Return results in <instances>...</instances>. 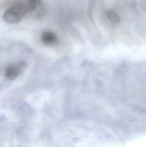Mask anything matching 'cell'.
I'll return each instance as SVG.
<instances>
[{"instance_id": "cell-1", "label": "cell", "mask_w": 146, "mask_h": 147, "mask_svg": "<svg viewBox=\"0 0 146 147\" xmlns=\"http://www.w3.org/2000/svg\"><path fill=\"white\" fill-rule=\"evenodd\" d=\"M29 13L27 3H19L9 7L3 15V20L8 23H16Z\"/></svg>"}, {"instance_id": "cell-2", "label": "cell", "mask_w": 146, "mask_h": 147, "mask_svg": "<svg viewBox=\"0 0 146 147\" xmlns=\"http://www.w3.org/2000/svg\"><path fill=\"white\" fill-rule=\"evenodd\" d=\"M26 66H27V64L24 61L9 65L5 68L4 75L9 79H15L18 76H20L23 72Z\"/></svg>"}, {"instance_id": "cell-3", "label": "cell", "mask_w": 146, "mask_h": 147, "mask_svg": "<svg viewBox=\"0 0 146 147\" xmlns=\"http://www.w3.org/2000/svg\"><path fill=\"white\" fill-rule=\"evenodd\" d=\"M40 40L46 46H54L58 42V37L52 31H44L40 34Z\"/></svg>"}, {"instance_id": "cell-4", "label": "cell", "mask_w": 146, "mask_h": 147, "mask_svg": "<svg viewBox=\"0 0 146 147\" xmlns=\"http://www.w3.org/2000/svg\"><path fill=\"white\" fill-rule=\"evenodd\" d=\"M105 15H106L107 18L113 23H119L121 21V18L119 16V14L113 9H107Z\"/></svg>"}, {"instance_id": "cell-5", "label": "cell", "mask_w": 146, "mask_h": 147, "mask_svg": "<svg viewBox=\"0 0 146 147\" xmlns=\"http://www.w3.org/2000/svg\"><path fill=\"white\" fill-rule=\"evenodd\" d=\"M29 13H32L37 9V8L40 5V0H28L27 3Z\"/></svg>"}]
</instances>
